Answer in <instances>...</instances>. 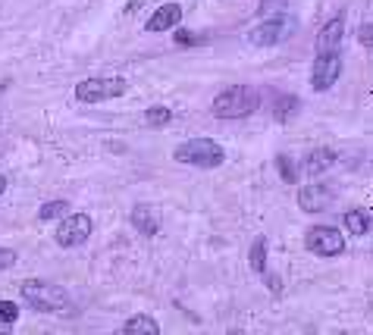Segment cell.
Wrapping results in <instances>:
<instances>
[{"mask_svg":"<svg viewBox=\"0 0 373 335\" xmlns=\"http://www.w3.org/2000/svg\"><path fill=\"white\" fill-rule=\"evenodd\" d=\"M19 295L22 301L38 313H60V317H73L75 304L60 285L54 282H44V279H25L19 285Z\"/></svg>","mask_w":373,"mask_h":335,"instance_id":"1","label":"cell"},{"mask_svg":"<svg viewBox=\"0 0 373 335\" xmlns=\"http://www.w3.org/2000/svg\"><path fill=\"white\" fill-rule=\"evenodd\" d=\"M261 107V94L251 85H233L226 91H220L210 104V113L217 119H242V116H251Z\"/></svg>","mask_w":373,"mask_h":335,"instance_id":"2","label":"cell"},{"mask_svg":"<svg viewBox=\"0 0 373 335\" xmlns=\"http://www.w3.org/2000/svg\"><path fill=\"white\" fill-rule=\"evenodd\" d=\"M173 157L185 166H198V170H217L226 160V151L217 144L214 138H189L173 151Z\"/></svg>","mask_w":373,"mask_h":335,"instance_id":"3","label":"cell"},{"mask_svg":"<svg viewBox=\"0 0 373 335\" xmlns=\"http://www.w3.org/2000/svg\"><path fill=\"white\" fill-rule=\"evenodd\" d=\"M295 29H298L295 16L282 13V16H273V19H267V22L254 25V29L248 31V44H254V47H273V44H279V41H286V38H292Z\"/></svg>","mask_w":373,"mask_h":335,"instance_id":"4","label":"cell"},{"mask_svg":"<svg viewBox=\"0 0 373 335\" xmlns=\"http://www.w3.org/2000/svg\"><path fill=\"white\" fill-rule=\"evenodd\" d=\"M129 91V82L119 79V75H104V79H85L82 85H75V98L82 104H104V100H113L119 94Z\"/></svg>","mask_w":373,"mask_h":335,"instance_id":"5","label":"cell"},{"mask_svg":"<svg viewBox=\"0 0 373 335\" xmlns=\"http://www.w3.org/2000/svg\"><path fill=\"white\" fill-rule=\"evenodd\" d=\"M305 244H307V251L317 257H336L345 251V235L336 225H314V229H307Z\"/></svg>","mask_w":373,"mask_h":335,"instance_id":"6","label":"cell"},{"mask_svg":"<svg viewBox=\"0 0 373 335\" xmlns=\"http://www.w3.org/2000/svg\"><path fill=\"white\" fill-rule=\"evenodd\" d=\"M94 223L88 214H66L63 216V223L57 225V244L60 248H79V244L88 241V235H92Z\"/></svg>","mask_w":373,"mask_h":335,"instance_id":"7","label":"cell"},{"mask_svg":"<svg viewBox=\"0 0 373 335\" xmlns=\"http://www.w3.org/2000/svg\"><path fill=\"white\" fill-rule=\"evenodd\" d=\"M342 75V54H314L311 85L314 91H330Z\"/></svg>","mask_w":373,"mask_h":335,"instance_id":"8","label":"cell"},{"mask_svg":"<svg viewBox=\"0 0 373 335\" xmlns=\"http://www.w3.org/2000/svg\"><path fill=\"white\" fill-rule=\"evenodd\" d=\"M336 191L323 182H314V185H301L298 188V207L307 210V214H323L326 207L332 204Z\"/></svg>","mask_w":373,"mask_h":335,"instance_id":"9","label":"cell"},{"mask_svg":"<svg viewBox=\"0 0 373 335\" xmlns=\"http://www.w3.org/2000/svg\"><path fill=\"white\" fill-rule=\"evenodd\" d=\"M342 41H345V16H332L330 22L320 29L317 50H314V54H342Z\"/></svg>","mask_w":373,"mask_h":335,"instance_id":"10","label":"cell"},{"mask_svg":"<svg viewBox=\"0 0 373 335\" xmlns=\"http://www.w3.org/2000/svg\"><path fill=\"white\" fill-rule=\"evenodd\" d=\"M132 225L141 232V235H157L160 225H163V216H160V210L154 207V204H138V207H132Z\"/></svg>","mask_w":373,"mask_h":335,"instance_id":"11","label":"cell"},{"mask_svg":"<svg viewBox=\"0 0 373 335\" xmlns=\"http://www.w3.org/2000/svg\"><path fill=\"white\" fill-rule=\"evenodd\" d=\"M179 19H182V6H179V3H163L145 22V31H151V35H154V31H170V29H176V25H179Z\"/></svg>","mask_w":373,"mask_h":335,"instance_id":"12","label":"cell"},{"mask_svg":"<svg viewBox=\"0 0 373 335\" xmlns=\"http://www.w3.org/2000/svg\"><path fill=\"white\" fill-rule=\"evenodd\" d=\"M332 163H336V151H332V147H317V151H311L301 160V170H305L307 176H320V172L332 170Z\"/></svg>","mask_w":373,"mask_h":335,"instance_id":"13","label":"cell"},{"mask_svg":"<svg viewBox=\"0 0 373 335\" xmlns=\"http://www.w3.org/2000/svg\"><path fill=\"white\" fill-rule=\"evenodd\" d=\"M119 332H145V335H157L160 332V323L154 317H145V313H138V317L126 320L123 326H119Z\"/></svg>","mask_w":373,"mask_h":335,"instance_id":"14","label":"cell"},{"mask_svg":"<svg viewBox=\"0 0 373 335\" xmlns=\"http://www.w3.org/2000/svg\"><path fill=\"white\" fill-rule=\"evenodd\" d=\"M248 267L254 269L257 276H263L267 273V238H257L254 244H251V257H248Z\"/></svg>","mask_w":373,"mask_h":335,"instance_id":"15","label":"cell"},{"mask_svg":"<svg viewBox=\"0 0 373 335\" xmlns=\"http://www.w3.org/2000/svg\"><path fill=\"white\" fill-rule=\"evenodd\" d=\"M345 229H349L351 235H367V229H370L367 214H364V210H349V214H345Z\"/></svg>","mask_w":373,"mask_h":335,"instance_id":"16","label":"cell"},{"mask_svg":"<svg viewBox=\"0 0 373 335\" xmlns=\"http://www.w3.org/2000/svg\"><path fill=\"white\" fill-rule=\"evenodd\" d=\"M66 210H69V204H66V201H47L41 210H38V220H44V223H50V220H63V216H66Z\"/></svg>","mask_w":373,"mask_h":335,"instance_id":"17","label":"cell"},{"mask_svg":"<svg viewBox=\"0 0 373 335\" xmlns=\"http://www.w3.org/2000/svg\"><path fill=\"white\" fill-rule=\"evenodd\" d=\"M295 110H298V98H279L276 100V119L279 122H288L295 116Z\"/></svg>","mask_w":373,"mask_h":335,"instance_id":"18","label":"cell"},{"mask_svg":"<svg viewBox=\"0 0 373 335\" xmlns=\"http://www.w3.org/2000/svg\"><path fill=\"white\" fill-rule=\"evenodd\" d=\"M145 119H147V126H166V122L173 119V113L166 110V107H151V110L145 113Z\"/></svg>","mask_w":373,"mask_h":335,"instance_id":"19","label":"cell"},{"mask_svg":"<svg viewBox=\"0 0 373 335\" xmlns=\"http://www.w3.org/2000/svg\"><path fill=\"white\" fill-rule=\"evenodd\" d=\"M19 320V307L13 301H0V326H10Z\"/></svg>","mask_w":373,"mask_h":335,"instance_id":"20","label":"cell"},{"mask_svg":"<svg viewBox=\"0 0 373 335\" xmlns=\"http://www.w3.org/2000/svg\"><path fill=\"white\" fill-rule=\"evenodd\" d=\"M279 176L286 179V182H295V179H298V170H295V160L292 157H279Z\"/></svg>","mask_w":373,"mask_h":335,"instance_id":"21","label":"cell"},{"mask_svg":"<svg viewBox=\"0 0 373 335\" xmlns=\"http://www.w3.org/2000/svg\"><path fill=\"white\" fill-rule=\"evenodd\" d=\"M10 267H16V251L0 248V269H10Z\"/></svg>","mask_w":373,"mask_h":335,"instance_id":"22","label":"cell"},{"mask_svg":"<svg viewBox=\"0 0 373 335\" xmlns=\"http://www.w3.org/2000/svg\"><path fill=\"white\" fill-rule=\"evenodd\" d=\"M176 41L179 44H198V41H204V38H195V31H179Z\"/></svg>","mask_w":373,"mask_h":335,"instance_id":"23","label":"cell"},{"mask_svg":"<svg viewBox=\"0 0 373 335\" xmlns=\"http://www.w3.org/2000/svg\"><path fill=\"white\" fill-rule=\"evenodd\" d=\"M370 31H373L370 22H364V25H361V44H364V47H370Z\"/></svg>","mask_w":373,"mask_h":335,"instance_id":"24","label":"cell"},{"mask_svg":"<svg viewBox=\"0 0 373 335\" xmlns=\"http://www.w3.org/2000/svg\"><path fill=\"white\" fill-rule=\"evenodd\" d=\"M141 3H145V0H129V6H126V10H129V13H135Z\"/></svg>","mask_w":373,"mask_h":335,"instance_id":"25","label":"cell"},{"mask_svg":"<svg viewBox=\"0 0 373 335\" xmlns=\"http://www.w3.org/2000/svg\"><path fill=\"white\" fill-rule=\"evenodd\" d=\"M3 191H6V179L0 176V195H3Z\"/></svg>","mask_w":373,"mask_h":335,"instance_id":"26","label":"cell"}]
</instances>
